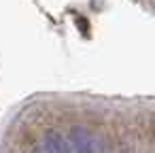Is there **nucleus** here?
Segmentation results:
<instances>
[{"label": "nucleus", "instance_id": "nucleus-3", "mask_svg": "<svg viewBox=\"0 0 155 153\" xmlns=\"http://www.w3.org/2000/svg\"><path fill=\"white\" fill-rule=\"evenodd\" d=\"M36 153H47V149H45V151H43V149H36Z\"/></svg>", "mask_w": 155, "mask_h": 153}, {"label": "nucleus", "instance_id": "nucleus-2", "mask_svg": "<svg viewBox=\"0 0 155 153\" xmlns=\"http://www.w3.org/2000/svg\"><path fill=\"white\" fill-rule=\"evenodd\" d=\"M45 149H47V153H72L70 145L58 132H47V136H45Z\"/></svg>", "mask_w": 155, "mask_h": 153}, {"label": "nucleus", "instance_id": "nucleus-1", "mask_svg": "<svg viewBox=\"0 0 155 153\" xmlns=\"http://www.w3.org/2000/svg\"><path fill=\"white\" fill-rule=\"evenodd\" d=\"M70 142L74 147L77 153H98V142L94 138V134L85 128H72L70 130Z\"/></svg>", "mask_w": 155, "mask_h": 153}]
</instances>
